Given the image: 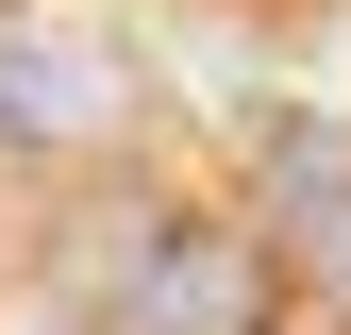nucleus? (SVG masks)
Returning <instances> with one entry per match:
<instances>
[{
	"instance_id": "obj_1",
	"label": "nucleus",
	"mask_w": 351,
	"mask_h": 335,
	"mask_svg": "<svg viewBox=\"0 0 351 335\" xmlns=\"http://www.w3.org/2000/svg\"><path fill=\"white\" fill-rule=\"evenodd\" d=\"M268 319H285V251L251 218H134L84 268L67 335H268Z\"/></svg>"
},
{
	"instance_id": "obj_2",
	"label": "nucleus",
	"mask_w": 351,
	"mask_h": 335,
	"mask_svg": "<svg viewBox=\"0 0 351 335\" xmlns=\"http://www.w3.org/2000/svg\"><path fill=\"white\" fill-rule=\"evenodd\" d=\"M251 151H268V185H251V235H301V251H335V268H351V135H318V117H268V135H251Z\"/></svg>"
},
{
	"instance_id": "obj_3",
	"label": "nucleus",
	"mask_w": 351,
	"mask_h": 335,
	"mask_svg": "<svg viewBox=\"0 0 351 335\" xmlns=\"http://www.w3.org/2000/svg\"><path fill=\"white\" fill-rule=\"evenodd\" d=\"M0 117L51 151V135H84V117H117V67H67V34H0Z\"/></svg>"
}]
</instances>
